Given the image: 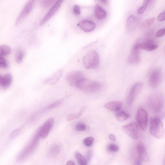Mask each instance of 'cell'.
Returning a JSON list of instances; mask_svg holds the SVG:
<instances>
[{"label": "cell", "instance_id": "cell-1", "mask_svg": "<svg viewBox=\"0 0 165 165\" xmlns=\"http://www.w3.org/2000/svg\"><path fill=\"white\" fill-rule=\"evenodd\" d=\"M165 98L163 93L160 92H154L148 96L147 104L149 109L154 113H158L163 108Z\"/></svg>", "mask_w": 165, "mask_h": 165}, {"label": "cell", "instance_id": "cell-2", "mask_svg": "<svg viewBox=\"0 0 165 165\" xmlns=\"http://www.w3.org/2000/svg\"><path fill=\"white\" fill-rule=\"evenodd\" d=\"M41 138L39 130L38 129L34 137L17 156V163L23 162L30 157L36 149Z\"/></svg>", "mask_w": 165, "mask_h": 165}, {"label": "cell", "instance_id": "cell-3", "mask_svg": "<svg viewBox=\"0 0 165 165\" xmlns=\"http://www.w3.org/2000/svg\"><path fill=\"white\" fill-rule=\"evenodd\" d=\"M75 87L84 92L94 93L101 89L103 84L100 82L84 78L77 82Z\"/></svg>", "mask_w": 165, "mask_h": 165}, {"label": "cell", "instance_id": "cell-4", "mask_svg": "<svg viewBox=\"0 0 165 165\" xmlns=\"http://www.w3.org/2000/svg\"><path fill=\"white\" fill-rule=\"evenodd\" d=\"M100 62L99 56L96 51L91 50L84 56L83 64L86 69L92 70L98 67Z\"/></svg>", "mask_w": 165, "mask_h": 165}, {"label": "cell", "instance_id": "cell-5", "mask_svg": "<svg viewBox=\"0 0 165 165\" xmlns=\"http://www.w3.org/2000/svg\"><path fill=\"white\" fill-rule=\"evenodd\" d=\"M149 131L154 138H162L164 133L163 124L162 120L158 118H151Z\"/></svg>", "mask_w": 165, "mask_h": 165}, {"label": "cell", "instance_id": "cell-6", "mask_svg": "<svg viewBox=\"0 0 165 165\" xmlns=\"http://www.w3.org/2000/svg\"><path fill=\"white\" fill-rule=\"evenodd\" d=\"M140 49L147 51H152L157 49L159 45L151 36L147 35L144 38H138L135 41Z\"/></svg>", "mask_w": 165, "mask_h": 165}, {"label": "cell", "instance_id": "cell-7", "mask_svg": "<svg viewBox=\"0 0 165 165\" xmlns=\"http://www.w3.org/2000/svg\"><path fill=\"white\" fill-rule=\"evenodd\" d=\"M139 126L137 123L133 122L123 126L124 132L133 140H138L139 137Z\"/></svg>", "mask_w": 165, "mask_h": 165}, {"label": "cell", "instance_id": "cell-8", "mask_svg": "<svg viewBox=\"0 0 165 165\" xmlns=\"http://www.w3.org/2000/svg\"><path fill=\"white\" fill-rule=\"evenodd\" d=\"M140 50L138 45L134 42L128 57V62L129 64L134 65L140 63L141 60Z\"/></svg>", "mask_w": 165, "mask_h": 165}, {"label": "cell", "instance_id": "cell-9", "mask_svg": "<svg viewBox=\"0 0 165 165\" xmlns=\"http://www.w3.org/2000/svg\"><path fill=\"white\" fill-rule=\"evenodd\" d=\"M35 0H29L25 5L16 21L15 25L17 26L20 25L31 12Z\"/></svg>", "mask_w": 165, "mask_h": 165}, {"label": "cell", "instance_id": "cell-10", "mask_svg": "<svg viewBox=\"0 0 165 165\" xmlns=\"http://www.w3.org/2000/svg\"><path fill=\"white\" fill-rule=\"evenodd\" d=\"M162 72L161 70L157 69L153 70L149 79L150 86L152 89H156L159 86L162 80Z\"/></svg>", "mask_w": 165, "mask_h": 165}, {"label": "cell", "instance_id": "cell-11", "mask_svg": "<svg viewBox=\"0 0 165 165\" xmlns=\"http://www.w3.org/2000/svg\"><path fill=\"white\" fill-rule=\"evenodd\" d=\"M136 120L141 129L143 131H146L148 124V115L147 112L143 109H139L137 114Z\"/></svg>", "mask_w": 165, "mask_h": 165}, {"label": "cell", "instance_id": "cell-12", "mask_svg": "<svg viewBox=\"0 0 165 165\" xmlns=\"http://www.w3.org/2000/svg\"><path fill=\"white\" fill-rule=\"evenodd\" d=\"M83 73L79 71H74L67 74L66 80L71 85L75 86L79 81L84 78Z\"/></svg>", "mask_w": 165, "mask_h": 165}, {"label": "cell", "instance_id": "cell-13", "mask_svg": "<svg viewBox=\"0 0 165 165\" xmlns=\"http://www.w3.org/2000/svg\"><path fill=\"white\" fill-rule=\"evenodd\" d=\"M143 85L141 82H138L134 84L130 89L128 100V104L131 105L135 99L141 91Z\"/></svg>", "mask_w": 165, "mask_h": 165}, {"label": "cell", "instance_id": "cell-14", "mask_svg": "<svg viewBox=\"0 0 165 165\" xmlns=\"http://www.w3.org/2000/svg\"><path fill=\"white\" fill-rule=\"evenodd\" d=\"M65 0H58L53 5L49 11L46 14L41 21L40 25L42 26L46 22L59 10L61 5Z\"/></svg>", "mask_w": 165, "mask_h": 165}, {"label": "cell", "instance_id": "cell-15", "mask_svg": "<svg viewBox=\"0 0 165 165\" xmlns=\"http://www.w3.org/2000/svg\"><path fill=\"white\" fill-rule=\"evenodd\" d=\"M54 123V120L52 118L47 120L43 125L39 129L41 138H46L49 134L50 131L53 127Z\"/></svg>", "mask_w": 165, "mask_h": 165}, {"label": "cell", "instance_id": "cell-16", "mask_svg": "<svg viewBox=\"0 0 165 165\" xmlns=\"http://www.w3.org/2000/svg\"><path fill=\"white\" fill-rule=\"evenodd\" d=\"M137 149L139 158L143 162H148L149 157L146 148L143 142H138L137 145Z\"/></svg>", "mask_w": 165, "mask_h": 165}, {"label": "cell", "instance_id": "cell-17", "mask_svg": "<svg viewBox=\"0 0 165 165\" xmlns=\"http://www.w3.org/2000/svg\"><path fill=\"white\" fill-rule=\"evenodd\" d=\"M82 30L86 32H90L93 31L96 27V25L93 22L87 20H83L77 24Z\"/></svg>", "mask_w": 165, "mask_h": 165}, {"label": "cell", "instance_id": "cell-18", "mask_svg": "<svg viewBox=\"0 0 165 165\" xmlns=\"http://www.w3.org/2000/svg\"><path fill=\"white\" fill-rule=\"evenodd\" d=\"M139 20L138 18L133 15L128 17L126 25V29L127 31L131 32L133 31L138 25Z\"/></svg>", "mask_w": 165, "mask_h": 165}, {"label": "cell", "instance_id": "cell-19", "mask_svg": "<svg viewBox=\"0 0 165 165\" xmlns=\"http://www.w3.org/2000/svg\"><path fill=\"white\" fill-rule=\"evenodd\" d=\"M63 70L61 69L55 72L51 76L46 79L44 83L46 84L53 85L56 84L61 77Z\"/></svg>", "mask_w": 165, "mask_h": 165}, {"label": "cell", "instance_id": "cell-20", "mask_svg": "<svg viewBox=\"0 0 165 165\" xmlns=\"http://www.w3.org/2000/svg\"><path fill=\"white\" fill-rule=\"evenodd\" d=\"M12 81V77L10 74H7L0 77V86L3 89H7L11 86Z\"/></svg>", "mask_w": 165, "mask_h": 165}, {"label": "cell", "instance_id": "cell-21", "mask_svg": "<svg viewBox=\"0 0 165 165\" xmlns=\"http://www.w3.org/2000/svg\"><path fill=\"white\" fill-rule=\"evenodd\" d=\"M123 105L121 102L114 101L106 103L104 105V107L111 111L116 112L121 109Z\"/></svg>", "mask_w": 165, "mask_h": 165}, {"label": "cell", "instance_id": "cell-22", "mask_svg": "<svg viewBox=\"0 0 165 165\" xmlns=\"http://www.w3.org/2000/svg\"><path fill=\"white\" fill-rule=\"evenodd\" d=\"M95 13L96 18L100 21L105 19L107 16L106 12L98 4L95 6Z\"/></svg>", "mask_w": 165, "mask_h": 165}, {"label": "cell", "instance_id": "cell-23", "mask_svg": "<svg viewBox=\"0 0 165 165\" xmlns=\"http://www.w3.org/2000/svg\"><path fill=\"white\" fill-rule=\"evenodd\" d=\"M115 116L116 119L119 121L123 122L129 118L130 117V115L129 114L121 109L115 112Z\"/></svg>", "mask_w": 165, "mask_h": 165}, {"label": "cell", "instance_id": "cell-24", "mask_svg": "<svg viewBox=\"0 0 165 165\" xmlns=\"http://www.w3.org/2000/svg\"><path fill=\"white\" fill-rule=\"evenodd\" d=\"M61 147L57 144H55L52 145L48 152V156L52 158L56 157L60 153Z\"/></svg>", "mask_w": 165, "mask_h": 165}, {"label": "cell", "instance_id": "cell-25", "mask_svg": "<svg viewBox=\"0 0 165 165\" xmlns=\"http://www.w3.org/2000/svg\"><path fill=\"white\" fill-rule=\"evenodd\" d=\"M25 54V51L23 48H18L17 51L15 56V61L17 63L20 64L22 62Z\"/></svg>", "mask_w": 165, "mask_h": 165}, {"label": "cell", "instance_id": "cell-26", "mask_svg": "<svg viewBox=\"0 0 165 165\" xmlns=\"http://www.w3.org/2000/svg\"><path fill=\"white\" fill-rule=\"evenodd\" d=\"M85 109V108L84 107L79 112L68 115L66 117L67 120L69 121L79 118L83 113Z\"/></svg>", "mask_w": 165, "mask_h": 165}, {"label": "cell", "instance_id": "cell-27", "mask_svg": "<svg viewBox=\"0 0 165 165\" xmlns=\"http://www.w3.org/2000/svg\"><path fill=\"white\" fill-rule=\"evenodd\" d=\"M11 51L10 47L6 45H2L0 46V56H7L11 53Z\"/></svg>", "mask_w": 165, "mask_h": 165}, {"label": "cell", "instance_id": "cell-28", "mask_svg": "<svg viewBox=\"0 0 165 165\" xmlns=\"http://www.w3.org/2000/svg\"><path fill=\"white\" fill-rule=\"evenodd\" d=\"M75 158L78 163L80 165H86L88 163L85 158L78 152H76L75 154Z\"/></svg>", "mask_w": 165, "mask_h": 165}, {"label": "cell", "instance_id": "cell-29", "mask_svg": "<svg viewBox=\"0 0 165 165\" xmlns=\"http://www.w3.org/2000/svg\"><path fill=\"white\" fill-rule=\"evenodd\" d=\"M156 20L155 17L148 18L144 21L142 24L141 27L143 28H147L150 27Z\"/></svg>", "mask_w": 165, "mask_h": 165}, {"label": "cell", "instance_id": "cell-30", "mask_svg": "<svg viewBox=\"0 0 165 165\" xmlns=\"http://www.w3.org/2000/svg\"><path fill=\"white\" fill-rule=\"evenodd\" d=\"M58 0H41V4L45 7H48L54 5Z\"/></svg>", "mask_w": 165, "mask_h": 165}, {"label": "cell", "instance_id": "cell-31", "mask_svg": "<svg viewBox=\"0 0 165 165\" xmlns=\"http://www.w3.org/2000/svg\"><path fill=\"white\" fill-rule=\"evenodd\" d=\"M150 0H143L142 6L138 10L137 13L139 14L143 13L148 7Z\"/></svg>", "mask_w": 165, "mask_h": 165}, {"label": "cell", "instance_id": "cell-32", "mask_svg": "<svg viewBox=\"0 0 165 165\" xmlns=\"http://www.w3.org/2000/svg\"><path fill=\"white\" fill-rule=\"evenodd\" d=\"M62 102L63 100L62 99H59L50 105H48L45 109L46 110H48L54 109L60 105Z\"/></svg>", "mask_w": 165, "mask_h": 165}, {"label": "cell", "instance_id": "cell-33", "mask_svg": "<svg viewBox=\"0 0 165 165\" xmlns=\"http://www.w3.org/2000/svg\"><path fill=\"white\" fill-rule=\"evenodd\" d=\"M75 128L76 130L80 131H84L86 130L87 128L86 125L82 122L77 123L75 125Z\"/></svg>", "mask_w": 165, "mask_h": 165}, {"label": "cell", "instance_id": "cell-34", "mask_svg": "<svg viewBox=\"0 0 165 165\" xmlns=\"http://www.w3.org/2000/svg\"><path fill=\"white\" fill-rule=\"evenodd\" d=\"M9 66L7 60L4 57H0V67L3 69H7Z\"/></svg>", "mask_w": 165, "mask_h": 165}, {"label": "cell", "instance_id": "cell-35", "mask_svg": "<svg viewBox=\"0 0 165 165\" xmlns=\"http://www.w3.org/2000/svg\"><path fill=\"white\" fill-rule=\"evenodd\" d=\"M94 141L93 137H90L85 138L83 141L85 145L87 147H90L92 145Z\"/></svg>", "mask_w": 165, "mask_h": 165}, {"label": "cell", "instance_id": "cell-36", "mask_svg": "<svg viewBox=\"0 0 165 165\" xmlns=\"http://www.w3.org/2000/svg\"><path fill=\"white\" fill-rule=\"evenodd\" d=\"M108 150L111 152H118L119 148L118 145L114 143H110L108 147Z\"/></svg>", "mask_w": 165, "mask_h": 165}, {"label": "cell", "instance_id": "cell-37", "mask_svg": "<svg viewBox=\"0 0 165 165\" xmlns=\"http://www.w3.org/2000/svg\"><path fill=\"white\" fill-rule=\"evenodd\" d=\"M21 130V128H19L12 132L9 135L10 138L13 139L17 137L20 133Z\"/></svg>", "mask_w": 165, "mask_h": 165}, {"label": "cell", "instance_id": "cell-38", "mask_svg": "<svg viewBox=\"0 0 165 165\" xmlns=\"http://www.w3.org/2000/svg\"><path fill=\"white\" fill-rule=\"evenodd\" d=\"M165 35V27L162 28L158 31L156 34V36L159 38Z\"/></svg>", "mask_w": 165, "mask_h": 165}, {"label": "cell", "instance_id": "cell-39", "mask_svg": "<svg viewBox=\"0 0 165 165\" xmlns=\"http://www.w3.org/2000/svg\"><path fill=\"white\" fill-rule=\"evenodd\" d=\"M74 13L76 15H80L81 14V9L79 5H75L73 8Z\"/></svg>", "mask_w": 165, "mask_h": 165}, {"label": "cell", "instance_id": "cell-40", "mask_svg": "<svg viewBox=\"0 0 165 165\" xmlns=\"http://www.w3.org/2000/svg\"><path fill=\"white\" fill-rule=\"evenodd\" d=\"M158 21L162 22L165 21V11L160 13L158 17Z\"/></svg>", "mask_w": 165, "mask_h": 165}, {"label": "cell", "instance_id": "cell-41", "mask_svg": "<svg viewBox=\"0 0 165 165\" xmlns=\"http://www.w3.org/2000/svg\"><path fill=\"white\" fill-rule=\"evenodd\" d=\"M92 156L91 151H89L87 152L85 158L88 162L91 160Z\"/></svg>", "mask_w": 165, "mask_h": 165}, {"label": "cell", "instance_id": "cell-42", "mask_svg": "<svg viewBox=\"0 0 165 165\" xmlns=\"http://www.w3.org/2000/svg\"><path fill=\"white\" fill-rule=\"evenodd\" d=\"M156 0H150L148 6V10L151 9L153 7L154 4L156 2Z\"/></svg>", "mask_w": 165, "mask_h": 165}, {"label": "cell", "instance_id": "cell-43", "mask_svg": "<svg viewBox=\"0 0 165 165\" xmlns=\"http://www.w3.org/2000/svg\"><path fill=\"white\" fill-rule=\"evenodd\" d=\"M109 138L111 141L113 142H115L116 140L115 136L113 134H111L109 135Z\"/></svg>", "mask_w": 165, "mask_h": 165}, {"label": "cell", "instance_id": "cell-44", "mask_svg": "<svg viewBox=\"0 0 165 165\" xmlns=\"http://www.w3.org/2000/svg\"><path fill=\"white\" fill-rule=\"evenodd\" d=\"M143 161L140 159H138L136 161L135 164L136 165H141L142 164Z\"/></svg>", "mask_w": 165, "mask_h": 165}, {"label": "cell", "instance_id": "cell-45", "mask_svg": "<svg viewBox=\"0 0 165 165\" xmlns=\"http://www.w3.org/2000/svg\"><path fill=\"white\" fill-rule=\"evenodd\" d=\"M66 165H75V164L74 161L70 160L67 162Z\"/></svg>", "mask_w": 165, "mask_h": 165}, {"label": "cell", "instance_id": "cell-46", "mask_svg": "<svg viewBox=\"0 0 165 165\" xmlns=\"http://www.w3.org/2000/svg\"><path fill=\"white\" fill-rule=\"evenodd\" d=\"M100 1L104 5L107 4L108 2V0H100Z\"/></svg>", "mask_w": 165, "mask_h": 165}]
</instances>
